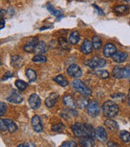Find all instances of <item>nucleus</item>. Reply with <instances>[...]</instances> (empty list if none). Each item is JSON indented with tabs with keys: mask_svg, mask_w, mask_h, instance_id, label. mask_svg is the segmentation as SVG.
<instances>
[{
	"mask_svg": "<svg viewBox=\"0 0 130 147\" xmlns=\"http://www.w3.org/2000/svg\"><path fill=\"white\" fill-rule=\"evenodd\" d=\"M102 112L107 118H113L118 114L119 106L113 101H105L102 105Z\"/></svg>",
	"mask_w": 130,
	"mask_h": 147,
	"instance_id": "f257e3e1",
	"label": "nucleus"
},
{
	"mask_svg": "<svg viewBox=\"0 0 130 147\" xmlns=\"http://www.w3.org/2000/svg\"><path fill=\"white\" fill-rule=\"evenodd\" d=\"M71 85L74 90L79 92L80 94L83 95V96H89V95H91V90H90L83 82L80 81V80L77 79V78H75V79L72 81Z\"/></svg>",
	"mask_w": 130,
	"mask_h": 147,
	"instance_id": "f03ea898",
	"label": "nucleus"
},
{
	"mask_svg": "<svg viewBox=\"0 0 130 147\" xmlns=\"http://www.w3.org/2000/svg\"><path fill=\"white\" fill-rule=\"evenodd\" d=\"M86 64H87L90 68H93V69H100V68L104 67V66L106 65V60L101 58V57L94 56L93 58L88 60Z\"/></svg>",
	"mask_w": 130,
	"mask_h": 147,
	"instance_id": "7ed1b4c3",
	"label": "nucleus"
},
{
	"mask_svg": "<svg viewBox=\"0 0 130 147\" xmlns=\"http://www.w3.org/2000/svg\"><path fill=\"white\" fill-rule=\"evenodd\" d=\"M71 130L73 132V134L76 137H82V136H87L86 135L85 131V126L83 123H80V122H76L71 125Z\"/></svg>",
	"mask_w": 130,
	"mask_h": 147,
	"instance_id": "20e7f679",
	"label": "nucleus"
},
{
	"mask_svg": "<svg viewBox=\"0 0 130 147\" xmlns=\"http://www.w3.org/2000/svg\"><path fill=\"white\" fill-rule=\"evenodd\" d=\"M86 111L91 117H96L100 113V107L97 101H90L86 106Z\"/></svg>",
	"mask_w": 130,
	"mask_h": 147,
	"instance_id": "39448f33",
	"label": "nucleus"
},
{
	"mask_svg": "<svg viewBox=\"0 0 130 147\" xmlns=\"http://www.w3.org/2000/svg\"><path fill=\"white\" fill-rule=\"evenodd\" d=\"M67 74L73 78H79L82 75V70L76 64H71L69 67L67 68Z\"/></svg>",
	"mask_w": 130,
	"mask_h": 147,
	"instance_id": "423d86ee",
	"label": "nucleus"
},
{
	"mask_svg": "<svg viewBox=\"0 0 130 147\" xmlns=\"http://www.w3.org/2000/svg\"><path fill=\"white\" fill-rule=\"evenodd\" d=\"M7 100L11 103H14V104H19L23 101V96L18 91L12 90L10 94L7 96Z\"/></svg>",
	"mask_w": 130,
	"mask_h": 147,
	"instance_id": "0eeeda50",
	"label": "nucleus"
},
{
	"mask_svg": "<svg viewBox=\"0 0 130 147\" xmlns=\"http://www.w3.org/2000/svg\"><path fill=\"white\" fill-rule=\"evenodd\" d=\"M116 52H117L116 46H115V44H113L111 42L106 43L104 45V47H103V55L105 57H112Z\"/></svg>",
	"mask_w": 130,
	"mask_h": 147,
	"instance_id": "6e6552de",
	"label": "nucleus"
},
{
	"mask_svg": "<svg viewBox=\"0 0 130 147\" xmlns=\"http://www.w3.org/2000/svg\"><path fill=\"white\" fill-rule=\"evenodd\" d=\"M28 103H29L30 107H31L32 109H38L41 105V99H40V97H39V95L36 94V93L31 94L29 99H28Z\"/></svg>",
	"mask_w": 130,
	"mask_h": 147,
	"instance_id": "1a4fd4ad",
	"label": "nucleus"
},
{
	"mask_svg": "<svg viewBox=\"0 0 130 147\" xmlns=\"http://www.w3.org/2000/svg\"><path fill=\"white\" fill-rule=\"evenodd\" d=\"M39 41H38V38H37V37H32V38H30L29 40H28V42L24 45V47H23L24 51H25V52H28V53L34 52L35 46H36V44Z\"/></svg>",
	"mask_w": 130,
	"mask_h": 147,
	"instance_id": "9d476101",
	"label": "nucleus"
},
{
	"mask_svg": "<svg viewBox=\"0 0 130 147\" xmlns=\"http://www.w3.org/2000/svg\"><path fill=\"white\" fill-rule=\"evenodd\" d=\"M93 49V44L89 39H85L81 44V47H80V50L83 54H90Z\"/></svg>",
	"mask_w": 130,
	"mask_h": 147,
	"instance_id": "9b49d317",
	"label": "nucleus"
},
{
	"mask_svg": "<svg viewBox=\"0 0 130 147\" xmlns=\"http://www.w3.org/2000/svg\"><path fill=\"white\" fill-rule=\"evenodd\" d=\"M95 137L97 138L99 141L101 142H105L107 140V132L101 126H98L95 129Z\"/></svg>",
	"mask_w": 130,
	"mask_h": 147,
	"instance_id": "f8f14e48",
	"label": "nucleus"
},
{
	"mask_svg": "<svg viewBox=\"0 0 130 147\" xmlns=\"http://www.w3.org/2000/svg\"><path fill=\"white\" fill-rule=\"evenodd\" d=\"M62 101L64 103V105L67 108H72V109H75L76 106H77V103L75 102V100L73 99V97L71 95H68L66 94L63 96L62 98Z\"/></svg>",
	"mask_w": 130,
	"mask_h": 147,
	"instance_id": "ddd939ff",
	"label": "nucleus"
},
{
	"mask_svg": "<svg viewBox=\"0 0 130 147\" xmlns=\"http://www.w3.org/2000/svg\"><path fill=\"white\" fill-rule=\"evenodd\" d=\"M31 124L33 126V129L36 132H42L43 126H42V122H41V119L39 116H37V115L33 116L31 119Z\"/></svg>",
	"mask_w": 130,
	"mask_h": 147,
	"instance_id": "4468645a",
	"label": "nucleus"
},
{
	"mask_svg": "<svg viewBox=\"0 0 130 147\" xmlns=\"http://www.w3.org/2000/svg\"><path fill=\"white\" fill-rule=\"evenodd\" d=\"M57 99H58V94L57 93H51V94H49V96L45 99V102H44L46 107L52 108L55 105V103L57 102Z\"/></svg>",
	"mask_w": 130,
	"mask_h": 147,
	"instance_id": "2eb2a0df",
	"label": "nucleus"
},
{
	"mask_svg": "<svg viewBox=\"0 0 130 147\" xmlns=\"http://www.w3.org/2000/svg\"><path fill=\"white\" fill-rule=\"evenodd\" d=\"M79 144L84 147H92V146H94L95 143H94L93 137H90V136H82V137H79Z\"/></svg>",
	"mask_w": 130,
	"mask_h": 147,
	"instance_id": "dca6fc26",
	"label": "nucleus"
},
{
	"mask_svg": "<svg viewBox=\"0 0 130 147\" xmlns=\"http://www.w3.org/2000/svg\"><path fill=\"white\" fill-rule=\"evenodd\" d=\"M128 55L126 52H123V51H117L114 55L112 56V59L114 60V62L116 63H121V62H124L127 59Z\"/></svg>",
	"mask_w": 130,
	"mask_h": 147,
	"instance_id": "f3484780",
	"label": "nucleus"
},
{
	"mask_svg": "<svg viewBox=\"0 0 130 147\" xmlns=\"http://www.w3.org/2000/svg\"><path fill=\"white\" fill-rule=\"evenodd\" d=\"M113 11L116 13L117 15H123V14L127 13L129 11V6L124 5V4H120V5H116L113 7Z\"/></svg>",
	"mask_w": 130,
	"mask_h": 147,
	"instance_id": "a211bd4d",
	"label": "nucleus"
},
{
	"mask_svg": "<svg viewBox=\"0 0 130 147\" xmlns=\"http://www.w3.org/2000/svg\"><path fill=\"white\" fill-rule=\"evenodd\" d=\"M104 125H105V127L109 130V131L114 132V131H116V130H118V124H117L116 121H115V120H113V119L105 120Z\"/></svg>",
	"mask_w": 130,
	"mask_h": 147,
	"instance_id": "6ab92c4d",
	"label": "nucleus"
},
{
	"mask_svg": "<svg viewBox=\"0 0 130 147\" xmlns=\"http://www.w3.org/2000/svg\"><path fill=\"white\" fill-rule=\"evenodd\" d=\"M76 115H77V112L72 108H68V109H66V110H62V112H61V116L66 120L72 119V118H74Z\"/></svg>",
	"mask_w": 130,
	"mask_h": 147,
	"instance_id": "aec40b11",
	"label": "nucleus"
},
{
	"mask_svg": "<svg viewBox=\"0 0 130 147\" xmlns=\"http://www.w3.org/2000/svg\"><path fill=\"white\" fill-rule=\"evenodd\" d=\"M70 44L72 45H75L77 44L78 42L80 41V34L78 31H72L69 35V39H68Z\"/></svg>",
	"mask_w": 130,
	"mask_h": 147,
	"instance_id": "412c9836",
	"label": "nucleus"
},
{
	"mask_svg": "<svg viewBox=\"0 0 130 147\" xmlns=\"http://www.w3.org/2000/svg\"><path fill=\"white\" fill-rule=\"evenodd\" d=\"M45 52H46V44L43 41H39L35 46L34 53L35 54H43Z\"/></svg>",
	"mask_w": 130,
	"mask_h": 147,
	"instance_id": "4be33fe9",
	"label": "nucleus"
},
{
	"mask_svg": "<svg viewBox=\"0 0 130 147\" xmlns=\"http://www.w3.org/2000/svg\"><path fill=\"white\" fill-rule=\"evenodd\" d=\"M4 122H5L6 125H7V129L10 133H14V132L17 130V125H16L13 120L9 119V118H6V119H4Z\"/></svg>",
	"mask_w": 130,
	"mask_h": 147,
	"instance_id": "5701e85b",
	"label": "nucleus"
},
{
	"mask_svg": "<svg viewBox=\"0 0 130 147\" xmlns=\"http://www.w3.org/2000/svg\"><path fill=\"white\" fill-rule=\"evenodd\" d=\"M22 61H23V59H22L21 56H19V55H12L11 57V65L13 66L14 68H18L21 66L22 64Z\"/></svg>",
	"mask_w": 130,
	"mask_h": 147,
	"instance_id": "b1692460",
	"label": "nucleus"
},
{
	"mask_svg": "<svg viewBox=\"0 0 130 147\" xmlns=\"http://www.w3.org/2000/svg\"><path fill=\"white\" fill-rule=\"evenodd\" d=\"M26 76H27L28 80L30 82H34L37 79V74L35 72V70L31 69V68H27L26 69Z\"/></svg>",
	"mask_w": 130,
	"mask_h": 147,
	"instance_id": "393cba45",
	"label": "nucleus"
},
{
	"mask_svg": "<svg viewBox=\"0 0 130 147\" xmlns=\"http://www.w3.org/2000/svg\"><path fill=\"white\" fill-rule=\"evenodd\" d=\"M54 81L56 82L57 84H59L60 86H62V87H66V86H68L67 79H66L63 75H57L56 77L54 78Z\"/></svg>",
	"mask_w": 130,
	"mask_h": 147,
	"instance_id": "a878e982",
	"label": "nucleus"
},
{
	"mask_svg": "<svg viewBox=\"0 0 130 147\" xmlns=\"http://www.w3.org/2000/svg\"><path fill=\"white\" fill-rule=\"evenodd\" d=\"M119 137H120V140L123 142V143H129L130 142V133L126 130H122L119 133Z\"/></svg>",
	"mask_w": 130,
	"mask_h": 147,
	"instance_id": "bb28decb",
	"label": "nucleus"
},
{
	"mask_svg": "<svg viewBox=\"0 0 130 147\" xmlns=\"http://www.w3.org/2000/svg\"><path fill=\"white\" fill-rule=\"evenodd\" d=\"M112 76L116 79H122V67L115 66L112 70Z\"/></svg>",
	"mask_w": 130,
	"mask_h": 147,
	"instance_id": "cd10ccee",
	"label": "nucleus"
},
{
	"mask_svg": "<svg viewBox=\"0 0 130 147\" xmlns=\"http://www.w3.org/2000/svg\"><path fill=\"white\" fill-rule=\"evenodd\" d=\"M92 44H93V48L95 50H99L101 48V46H102V41H101V39L99 38L97 35H95L92 38Z\"/></svg>",
	"mask_w": 130,
	"mask_h": 147,
	"instance_id": "c85d7f7f",
	"label": "nucleus"
},
{
	"mask_svg": "<svg viewBox=\"0 0 130 147\" xmlns=\"http://www.w3.org/2000/svg\"><path fill=\"white\" fill-rule=\"evenodd\" d=\"M84 126H85L86 135L90 136V137H95V130H94L93 126L90 125V124H87V123L84 124Z\"/></svg>",
	"mask_w": 130,
	"mask_h": 147,
	"instance_id": "c756f323",
	"label": "nucleus"
},
{
	"mask_svg": "<svg viewBox=\"0 0 130 147\" xmlns=\"http://www.w3.org/2000/svg\"><path fill=\"white\" fill-rule=\"evenodd\" d=\"M46 60H47L46 56L42 54H36L32 58V61L35 62V63H44V62H46Z\"/></svg>",
	"mask_w": 130,
	"mask_h": 147,
	"instance_id": "7c9ffc66",
	"label": "nucleus"
},
{
	"mask_svg": "<svg viewBox=\"0 0 130 147\" xmlns=\"http://www.w3.org/2000/svg\"><path fill=\"white\" fill-rule=\"evenodd\" d=\"M65 129V125L63 123H56V124H53L52 127H51V130L53 132H61Z\"/></svg>",
	"mask_w": 130,
	"mask_h": 147,
	"instance_id": "2f4dec72",
	"label": "nucleus"
},
{
	"mask_svg": "<svg viewBox=\"0 0 130 147\" xmlns=\"http://www.w3.org/2000/svg\"><path fill=\"white\" fill-rule=\"evenodd\" d=\"M46 6H47V9H48V11L50 12V13H52V15L56 16V17H59V16H61V12L59 11V10L55 9V8L53 7V6L51 5L50 3H47Z\"/></svg>",
	"mask_w": 130,
	"mask_h": 147,
	"instance_id": "473e14b6",
	"label": "nucleus"
},
{
	"mask_svg": "<svg viewBox=\"0 0 130 147\" xmlns=\"http://www.w3.org/2000/svg\"><path fill=\"white\" fill-rule=\"evenodd\" d=\"M58 42H59V44H60V47H62L63 49H65V50H69L70 49L69 43H68V41L66 40L64 37H59Z\"/></svg>",
	"mask_w": 130,
	"mask_h": 147,
	"instance_id": "72a5a7b5",
	"label": "nucleus"
},
{
	"mask_svg": "<svg viewBox=\"0 0 130 147\" xmlns=\"http://www.w3.org/2000/svg\"><path fill=\"white\" fill-rule=\"evenodd\" d=\"M15 86L18 88V90L24 91L26 88H27L28 84L26 83V82L22 81V80H16V81H15Z\"/></svg>",
	"mask_w": 130,
	"mask_h": 147,
	"instance_id": "f704fd0d",
	"label": "nucleus"
},
{
	"mask_svg": "<svg viewBox=\"0 0 130 147\" xmlns=\"http://www.w3.org/2000/svg\"><path fill=\"white\" fill-rule=\"evenodd\" d=\"M95 74L98 76V77H100L101 79H106V78L109 77V73H108V71H106V70H96Z\"/></svg>",
	"mask_w": 130,
	"mask_h": 147,
	"instance_id": "c9c22d12",
	"label": "nucleus"
},
{
	"mask_svg": "<svg viewBox=\"0 0 130 147\" xmlns=\"http://www.w3.org/2000/svg\"><path fill=\"white\" fill-rule=\"evenodd\" d=\"M76 103H77V106H79L80 108H84V107H86L88 105L87 100H86L84 97H82V98H78L77 101H76Z\"/></svg>",
	"mask_w": 130,
	"mask_h": 147,
	"instance_id": "e433bc0d",
	"label": "nucleus"
},
{
	"mask_svg": "<svg viewBox=\"0 0 130 147\" xmlns=\"http://www.w3.org/2000/svg\"><path fill=\"white\" fill-rule=\"evenodd\" d=\"M122 78H130V66L122 68Z\"/></svg>",
	"mask_w": 130,
	"mask_h": 147,
	"instance_id": "4c0bfd02",
	"label": "nucleus"
},
{
	"mask_svg": "<svg viewBox=\"0 0 130 147\" xmlns=\"http://www.w3.org/2000/svg\"><path fill=\"white\" fill-rule=\"evenodd\" d=\"M6 109H7V106L4 102H0V115L3 116L6 113Z\"/></svg>",
	"mask_w": 130,
	"mask_h": 147,
	"instance_id": "58836bf2",
	"label": "nucleus"
},
{
	"mask_svg": "<svg viewBox=\"0 0 130 147\" xmlns=\"http://www.w3.org/2000/svg\"><path fill=\"white\" fill-rule=\"evenodd\" d=\"M0 130H1V132L3 133V132H5L7 129V125H6V123L4 122V119H1L0 120Z\"/></svg>",
	"mask_w": 130,
	"mask_h": 147,
	"instance_id": "ea45409f",
	"label": "nucleus"
},
{
	"mask_svg": "<svg viewBox=\"0 0 130 147\" xmlns=\"http://www.w3.org/2000/svg\"><path fill=\"white\" fill-rule=\"evenodd\" d=\"M12 76H13V72L7 71L5 74H4L3 76H2V81H5V80L9 79V78H10V77H12Z\"/></svg>",
	"mask_w": 130,
	"mask_h": 147,
	"instance_id": "a19ab883",
	"label": "nucleus"
},
{
	"mask_svg": "<svg viewBox=\"0 0 130 147\" xmlns=\"http://www.w3.org/2000/svg\"><path fill=\"white\" fill-rule=\"evenodd\" d=\"M18 147H35L34 143H32V142H24V143H20L17 145Z\"/></svg>",
	"mask_w": 130,
	"mask_h": 147,
	"instance_id": "79ce46f5",
	"label": "nucleus"
},
{
	"mask_svg": "<svg viewBox=\"0 0 130 147\" xmlns=\"http://www.w3.org/2000/svg\"><path fill=\"white\" fill-rule=\"evenodd\" d=\"M61 146H62V147H67V146L74 147V146H76V143H75V142H73V141H65V142H63V143L61 144Z\"/></svg>",
	"mask_w": 130,
	"mask_h": 147,
	"instance_id": "37998d69",
	"label": "nucleus"
},
{
	"mask_svg": "<svg viewBox=\"0 0 130 147\" xmlns=\"http://www.w3.org/2000/svg\"><path fill=\"white\" fill-rule=\"evenodd\" d=\"M107 146H113V147H117V146H119L117 143H115V142H112V141H110V142H107Z\"/></svg>",
	"mask_w": 130,
	"mask_h": 147,
	"instance_id": "c03bdc74",
	"label": "nucleus"
},
{
	"mask_svg": "<svg viewBox=\"0 0 130 147\" xmlns=\"http://www.w3.org/2000/svg\"><path fill=\"white\" fill-rule=\"evenodd\" d=\"M1 25H0V29H3L4 28V25H5V21H4V19H3V17L1 16Z\"/></svg>",
	"mask_w": 130,
	"mask_h": 147,
	"instance_id": "a18cd8bd",
	"label": "nucleus"
},
{
	"mask_svg": "<svg viewBox=\"0 0 130 147\" xmlns=\"http://www.w3.org/2000/svg\"><path fill=\"white\" fill-rule=\"evenodd\" d=\"M93 7H94V8H95V9H96V10H98L99 14H101V15H103V12H102V10H101V9H99V8L97 7V6H96V5H93Z\"/></svg>",
	"mask_w": 130,
	"mask_h": 147,
	"instance_id": "49530a36",
	"label": "nucleus"
},
{
	"mask_svg": "<svg viewBox=\"0 0 130 147\" xmlns=\"http://www.w3.org/2000/svg\"><path fill=\"white\" fill-rule=\"evenodd\" d=\"M128 96L130 97V89H129V91H128Z\"/></svg>",
	"mask_w": 130,
	"mask_h": 147,
	"instance_id": "de8ad7c7",
	"label": "nucleus"
},
{
	"mask_svg": "<svg viewBox=\"0 0 130 147\" xmlns=\"http://www.w3.org/2000/svg\"><path fill=\"white\" fill-rule=\"evenodd\" d=\"M128 105L130 106V98H129V100H128Z\"/></svg>",
	"mask_w": 130,
	"mask_h": 147,
	"instance_id": "09e8293b",
	"label": "nucleus"
},
{
	"mask_svg": "<svg viewBox=\"0 0 130 147\" xmlns=\"http://www.w3.org/2000/svg\"><path fill=\"white\" fill-rule=\"evenodd\" d=\"M124 1H126V2H129V1H130V0H124Z\"/></svg>",
	"mask_w": 130,
	"mask_h": 147,
	"instance_id": "8fccbe9b",
	"label": "nucleus"
}]
</instances>
